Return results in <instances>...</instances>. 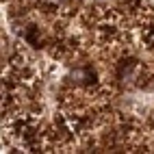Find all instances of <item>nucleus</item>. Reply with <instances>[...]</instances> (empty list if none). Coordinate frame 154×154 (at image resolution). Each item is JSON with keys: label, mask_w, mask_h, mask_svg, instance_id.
<instances>
[{"label": "nucleus", "mask_w": 154, "mask_h": 154, "mask_svg": "<svg viewBox=\"0 0 154 154\" xmlns=\"http://www.w3.org/2000/svg\"><path fill=\"white\" fill-rule=\"evenodd\" d=\"M37 2H42V5H48V7H59L61 2H65V0H37Z\"/></svg>", "instance_id": "f257e3e1"}]
</instances>
